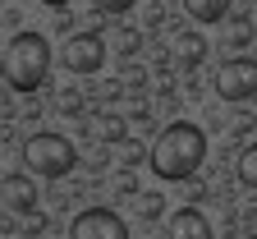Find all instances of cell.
Returning <instances> with one entry per match:
<instances>
[{
  "label": "cell",
  "mask_w": 257,
  "mask_h": 239,
  "mask_svg": "<svg viewBox=\"0 0 257 239\" xmlns=\"http://www.w3.org/2000/svg\"><path fill=\"white\" fill-rule=\"evenodd\" d=\"M87 5H92L96 14H128L138 0H87Z\"/></svg>",
  "instance_id": "16"
},
{
  "label": "cell",
  "mask_w": 257,
  "mask_h": 239,
  "mask_svg": "<svg viewBox=\"0 0 257 239\" xmlns=\"http://www.w3.org/2000/svg\"><path fill=\"white\" fill-rule=\"evenodd\" d=\"M42 5H46V10H64V5H69V0H42Z\"/></svg>",
  "instance_id": "21"
},
{
  "label": "cell",
  "mask_w": 257,
  "mask_h": 239,
  "mask_svg": "<svg viewBox=\"0 0 257 239\" xmlns=\"http://www.w3.org/2000/svg\"><path fill=\"white\" fill-rule=\"evenodd\" d=\"M216 97L220 101H252L257 97V60L252 55H230L216 69Z\"/></svg>",
  "instance_id": "4"
},
{
  "label": "cell",
  "mask_w": 257,
  "mask_h": 239,
  "mask_svg": "<svg viewBox=\"0 0 257 239\" xmlns=\"http://www.w3.org/2000/svg\"><path fill=\"white\" fill-rule=\"evenodd\" d=\"M248 239H257V234H248Z\"/></svg>",
  "instance_id": "23"
},
{
  "label": "cell",
  "mask_w": 257,
  "mask_h": 239,
  "mask_svg": "<svg viewBox=\"0 0 257 239\" xmlns=\"http://www.w3.org/2000/svg\"><path fill=\"white\" fill-rule=\"evenodd\" d=\"M69 239H128V221L115 207H83L69 225Z\"/></svg>",
  "instance_id": "6"
},
{
  "label": "cell",
  "mask_w": 257,
  "mask_h": 239,
  "mask_svg": "<svg viewBox=\"0 0 257 239\" xmlns=\"http://www.w3.org/2000/svg\"><path fill=\"white\" fill-rule=\"evenodd\" d=\"M55 106H60V115H83V97L78 92H55Z\"/></svg>",
  "instance_id": "17"
},
{
  "label": "cell",
  "mask_w": 257,
  "mask_h": 239,
  "mask_svg": "<svg viewBox=\"0 0 257 239\" xmlns=\"http://www.w3.org/2000/svg\"><path fill=\"white\" fill-rule=\"evenodd\" d=\"M124 88H134V92L147 88V69H143V64H128L124 60Z\"/></svg>",
  "instance_id": "19"
},
{
  "label": "cell",
  "mask_w": 257,
  "mask_h": 239,
  "mask_svg": "<svg viewBox=\"0 0 257 239\" xmlns=\"http://www.w3.org/2000/svg\"><path fill=\"white\" fill-rule=\"evenodd\" d=\"M19 230H23L28 239H37V234L46 230V216H42V212H23V221H19Z\"/></svg>",
  "instance_id": "20"
},
{
  "label": "cell",
  "mask_w": 257,
  "mask_h": 239,
  "mask_svg": "<svg viewBox=\"0 0 257 239\" xmlns=\"http://www.w3.org/2000/svg\"><path fill=\"white\" fill-rule=\"evenodd\" d=\"M51 74V42L42 32H14L10 37V51H5V83L23 97H32Z\"/></svg>",
  "instance_id": "2"
},
{
  "label": "cell",
  "mask_w": 257,
  "mask_h": 239,
  "mask_svg": "<svg viewBox=\"0 0 257 239\" xmlns=\"http://www.w3.org/2000/svg\"><path fill=\"white\" fill-rule=\"evenodd\" d=\"M128 207L138 221H161L166 216V193H128Z\"/></svg>",
  "instance_id": "11"
},
{
  "label": "cell",
  "mask_w": 257,
  "mask_h": 239,
  "mask_svg": "<svg viewBox=\"0 0 257 239\" xmlns=\"http://www.w3.org/2000/svg\"><path fill=\"white\" fill-rule=\"evenodd\" d=\"M119 156H124V166H128V170H134L138 161H147V156H152V147H143V143H134V138H124V143H119Z\"/></svg>",
  "instance_id": "14"
},
{
  "label": "cell",
  "mask_w": 257,
  "mask_h": 239,
  "mask_svg": "<svg viewBox=\"0 0 257 239\" xmlns=\"http://www.w3.org/2000/svg\"><path fill=\"white\" fill-rule=\"evenodd\" d=\"M0 83H5V55H0Z\"/></svg>",
  "instance_id": "22"
},
{
  "label": "cell",
  "mask_w": 257,
  "mask_h": 239,
  "mask_svg": "<svg viewBox=\"0 0 257 239\" xmlns=\"http://www.w3.org/2000/svg\"><path fill=\"white\" fill-rule=\"evenodd\" d=\"M239 180H243L248 189H257V143H248V147L239 152Z\"/></svg>",
  "instance_id": "13"
},
{
  "label": "cell",
  "mask_w": 257,
  "mask_h": 239,
  "mask_svg": "<svg viewBox=\"0 0 257 239\" xmlns=\"http://www.w3.org/2000/svg\"><path fill=\"white\" fill-rule=\"evenodd\" d=\"M96 133H101L106 143H115V147H119V143L128 138V120H124L119 111H101V115H96Z\"/></svg>",
  "instance_id": "12"
},
{
  "label": "cell",
  "mask_w": 257,
  "mask_h": 239,
  "mask_svg": "<svg viewBox=\"0 0 257 239\" xmlns=\"http://www.w3.org/2000/svg\"><path fill=\"white\" fill-rule=\"evenodd\" d=\"M166 239H216V234H211V221L198 207H179V212L166 216Z\"/></svg>",
  "instance_id": "7"
},
{
  "label": "cell",
  "mask_w": 257,
  "mask_h": 239,
  "mask_svg": "<svg viewBox=\"0 0 257 239\" xmlns=\"http://www.w3.org/2000/svg\"><path fill=\"white\" fill-rule=\"evenodd\" d=\"M23 166L32 175H42V180H64V175H74V166H78V147L64 138V133L37 129L23 143Z\"/></svg>",
  "instance_id": "3"
},
{
  "label": "cell",
  "mask_w": 257,
  "mask_h": 239,
  "mask_svg": "<svg viewBox=\"0 0 257 239\" xmlns=\"http://www.w3.org/2000/svg\"><path fill=\"white\" fill-rule=\"evenodd\" d=\"M230 5L234 0H184V14L193 23H220V19H230Z\"/></svg>",
  "instance_id": "10"
},
{
  "label": "cell",
  "mask_w": 257,
  "mask_h": 239,
  "mask_svg": "<svg viewBox=\"0 0 257 239\" xmlns=\"http://www.w3.org/2000/svg\"><path fill=\"white\" fill-rule=\"evenodd\" d=\"M60 64H64L69 74H78V78L101 74V64H106V42L96 37L92 28H87V32H74V37L60 46Z\"/></svg>",
  "instance_id": "5"
},
{
  "label": "cell",
  "mask_w": 257,
  "mask_h": 239,
  "mask_svg": "<svg viewBox=\"0 0 257 239\" xmlns=\"http://www.w3.org/2000/svg\"><path fill=\"white\" fill-rule=\"evenodd\" d=\"M175 60L184 64V69L202 64L207 60V37H202V32H179V37H175Z\"/></svg>",
  "instance_id": "9"
},
{
  "label": "cell",
  "mask_w": 257,
  "mask_h": 239,
  "mask_svg": "<svg viewBox=\"0 0 257 239\" xmlns=\"http://www.w3.org/2000/svg\"><path fill=\"white\" fill-rule=\"evenodd\" d=\"M0 193H5V202L14 212H37V184L28 175H5L0 180Z\"/></svg>",
  "instance_id": "8"
},
{
  "label": "cell",
  "mask_w": 257,
  "mask_h": 239,
  "mask_svg": "<svg viewBox=\"0 0 257 239\" xmlns=\"http://www.w3.org/2000/svg\"><path fill=\"white\" fill-rule=\"evenodd\" d=\"M138 46H143V37L138 32H115V51L128 60V55H138Z\"/></svg>",
  "instance_id": "18"
},
{
  "label": "cell",
  "mask_w": 257,
  "mask_h": 239,
  "mask_svg": "<svg viewBox=\"0 0 257 239\" xmlns=\"http://www.w3.org/2000/svg\"><path fill=\"white\" fill-rule=\"evenodd\" d=\"M202 161H207V133L193 124V120H170L166 129L156 133L152 156H147L152 175L166 180V184H184V180H193V175L202 170Z\"/></svg>",
  "instance_id": "1"
},
{
  "label": "cell",
  "mask_w": 257,
  "mask_h": 239,
  "mask_svg": "<svg viewBox=\"0 0 257 239\" xmlns=\"http://www.w3.org/2000/svg\"><path fill=\"white\" fill-rule=\"evenodd\" d=\"M248 42H252V19H234V28H230V46L243 51Z\"/></svg>",
  "instance_id": "15"
}]
</instances>
